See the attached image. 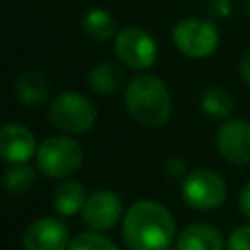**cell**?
<instances>
[{
    "instance_id": "obj_1",
    "label": "cell",
    "mask_w": 250,
    "mask_h": 250,
    "mask_svg": "<svg viewBox=\"0 0 250 250\" xmlns=\"http://www.w3.org/2000/svg\"><path fill=\"white\" fill-rule=\"evenodd\" d=\"M121 238L129 250H170L176 221L162 203L139 199L121 219Z\"/></svg>"
},
{
    "instance_id": "obj_2",
    "label": "cell",
    "mask_w": 250,
    "mask_h": 250,
    "mask_svg": "<svg viewBox=\"0 0 250 250\" xmlns=\"http://www.w3.org/2000/svg\"><path fill=\"white\" fill-rule=\"evenodd\" d=\"M129 115L143 127L158 129L172 115V98L168 86L154 74L141 72L129 78L123 94Z\"/></svg>"
},
{
    "instance_id": "obj_3",
    "label": "cell",
    "mask_w": 250,
    "mask_h": 250,
    "mask_svg": "<svg viewBox=\"0 0 250 250\" xmlns=\"http://www.w3.org/2000/svg\"><path fill=\"white\" fill-rule=\"evenodd\" d=\"M47 117L55 129L66 135H82L88 133L98 119V111L94 104L74 92V90H64L59 92L47 105Z\"/></svg>"
},
{
    "instance_id": "obj_4",
    "label": "cell",
    "mask_w": 250,
    "mask_h": 250,
    "mask_svg": "<svg viewBox=\"0 0 250 250\" xmlns=\"http://www.w3.org/2000/svg\"><path fill=\"white\" fill-rule=\"evenodd\" d=\"M84 160L78 141L66 135H55L45 139L35 152V166L47 178H68L80 170Z\"/></svg>"
},
{
    "instance_id": "obj_5",
    "label": "cell",
    "mask_w": 250,
    "mask_h": 250,
    "mask_svg": "<svg viewBox=\"0 0 250 250\" xmlns=\"http://www.w3.org/2000/svg\"><path fill=\"white\" fill-rule=\"evenodd\" d=\"M182 201L201 213H209L219 209L227 199V184L223 176L209 168H197L188 172V176L182 180Z\"/></svg>"
},
{
    "instance_id": "obj_6",
    "label": "cell",
    "mask_w": 250,
    "mask_h": 250,
    "mask_svg": "<svg viewBox=\"0 0 250 250\" xmlns=\"http://www.w3.org/2000/svg\"><path fill=\"white\" fill-rule=\"evenodd\" d=\"M219 29L211 20L184 18L172 29L174 47L189 59H205L219 47Z\"/></svg>"
},
{
    "instance_id": "obj_7",
    "label": "cell",
    "mask_w": 250,
    "mask_h": 250,
    "mask_svg": "<svg viewBox=\"0 0 250 250\" xmlns=\"http://www.w3.org/2000/svg\"><path fill=\"white\" fill-rule=\"evenodd\" d=\"M115 55L119 62L133 70H146L158 59L156 39L139 25H129L115 35Z\"/></svg>"
},
{
    "instance_id": "obj_8",
    "label": "cell",
    "mask_w": 250,
    "mask_h": 250,
    "mask_svg": "<svg viewBox=\"0 0 250 250\" xmlns=\"http://www.w3.org/2000/svg\"><path fill=\"white\" fill-rule=\"evenodd\" d=\"M80 215L82 223L90 230H109L119 223L123 215V201L111 189H94L92 193H88Z\"/></svg>"
},
{
    "instance_id": "obj_9",
    "label": "cell",
    "mask_w": 250,
    "mask_h": 250,
    "mask_svg": "<svg viewBox=\"0 0 250 250\" xmlns=\"http://www.w3.org/2000/svg\"><path fill=\"white\" fill-rule=\"evenodd\" d=\"M219 154L236 166L250 164V123L244 119H227L215 135Z\"/></svg>"
},
{
    "instance_id": "obj_10",
    "label": "cell",
    "mask_w": 250,
    "mask_h": 250,
    "mask_svg": "<svg viewBox=\"0 0 250 250\" xmlns=\"http://www.w3.org/2000/svg\"><path fill=\"white\" fill-rule=\"evenodd\" d=\"M68 227L57 217H41L33 221L23 236V250H68Z\"/></svg>"
},
{
    "instance_id": "obj_11",
    "label": "cell",
    "mask_w": 250,
    "mask_h": 250,
    "mask_svg": "<svg viewBox=\"0 0 250 250\" xmlns=\"http://www.w3.org/2000/svg\"><path fill=\"white\" fill-rule=\"evenodd\" d=\"M37 152L35 135L23 123H6L0 129V156L8 164H25Z\"/></svg>"
},
{
    "instance_id": "obj_12",
    "label": "cell",
    "mask_w": 250,
    "mask_h": 250,
    "mask_svg": "<svg viewBox=\"0 0 250 250\" xmlns=\"http://www.w3.org/2000/svg\"><path fill=\"white\" fill-rule=\"evenodd\" d=\"M223 234L209 223H191L176 238V250H223Z\"/></svg>"
},
{
    "instance_id": "obj_13",
    "label": "cell",
    "mask_w": 250,
    "mask_h": 250,
    "mask_svg": "<svg viewBox=\"0 0 250 250\" xmlns=\"http://www.w3.org/2000/svg\"><path fill=\"white\" fill-rule=\"evenodd\" d=\"M125 80L123 66L113 61H102L88 72V88L100 96H109L121 88Z\"/></svg>"
},
{
    "instance_id": "obj_14",
    "label": "cell",
    "mask_w": 250,
    "mask_h": 250,
    "mask_svg": "<svg viewBox=\"0 0 250 250\" xmlns=\"http://www.w3.org/2000/svg\"><path fill=\"white\" fill-rule=\"evenodd\" d=\"M88 193L78 180H62L53 191V209L61 217H72L82 211Z\"/></svg>"
},
{
    "instance_id": "obj_15",
    "label": "cell",
    "mask_w": 250,
    "mask_h": 250,
    "mask_svg": "<svg viewBox=\"0 0 250 250\" xmlns=\"http://www.w3.org/2000/svg\"><path fill=\"white\" fill-rule=\"evenodd\" d=\"M16 96L25 105H41L49 98V80L37 70H27L16 80Z\"/></svg>"
},
{
    "instance_id": "obj_16",
    "label": "cell",
    "mask_w": 250,
    "mask_h": 250,
    "mask_svg": "<svg viewBox=\"0 0 250 250\" xmlns=\"http://www.w3.org/2000/svg\"><path fill=\"white\" fill-rule=\"evenodd\" d=\"M82 31L86 33V37H90L92 41L104 43L109 41L117 35V23L113 20V16L104 10V8H92L82 16Z\"/></svg>"
},
{
    "instance_id": "obj_17",
    "label": "cell",
    "mask_w": 250,
    "mask_h": 250,
    "mask_svg": "<svg viewBox=\"0 0 250 250\" xmlns=\"http://www.w3.org/2000/svg\"><path fill=\"white\" fill-rule=\"evenodd\" d=\"M4 189L10 195H23L35 184V170L27 164H12L4 172Z\"/></svg>"
},
{
    "instance_id": "obj_18",
    "label": "cell",
    "mask_w": 250,
    "mask_h": 250,
    "mask_svg": "<svg viewBox=\"0 0 250 250\" xmlns=\"http://www.w3.org/2000/svg\"><path fill=\"white\" fill-rule=\"evenodd\" d=\"M232 107H234V102L225 88L213 86V88L205 90L201 96V109L211 117L225 119L232 113Z\"/></svg>"
},
{
    "instance_id": "obj_19",
    "label": "cell",
    "mask_w": 250,
    "mask_h": 250,
    "mask_svg": "<svg viewBox=\"0 0 250 250\" xmlns=\"http://www.w3.org/2000/svg\"><path fill=\"white\" fill-rule=\"evenodd\" d=\"M68 250H119V246L98 230H86L70 240Z\"/></svg>"
},
{
    "instance_id": "obj_20",
    "label": "cell",
    "mask_w": 250,
    "mask_h": 250,
    "mask_svg": "<svg viewBox=\"0 0 250 250\" xmlns=\"http://www.w3.org/2000/svg\"><path fill=\"white\" fill-rule=\"evenodd\" d=\"M227 250H250V225H240L229 234Z\"/></svg>"
},
{
    "instance_id": "obj_21",
    "label": "cell",
    "mask_w": 250,
    "mask_h": 250,
    "mask_svg": "<svg viewBox=\"0 0 250 250\" xmlns=\"http://www.w3.org/2000/svg\"><path fill=\"white\" fill-rule=\"evenodd\" d=\"M164 172H166L168 178H174V180H178V178L184 180V178L188 176V172H186V162H184L180 156L168 158L166 164H164Z\"/></svg>"
},
{
    "instance_id": "obj_22",
    "label": "cell",
    "mask_w": 250,
    "mask_h": 250,
    "mask_svg": "<svg viewBox=\"0 0 250 250\" xmlns=\"http://www.w3.org/2000/svg\"><path fill=\"white\" fill-rule=\"evenodd\" d=\"M207 12L211 18H229L232 12V0H209Z\"/></svg>"
},
{
    "instance_id": "obj_23",
    "label": "cell",
    "mask_w": 250,
    "mask_h": 250,
    "mask_svg": "<svg viewBox=\"0 0 250 250\" xmlns=\"http://www.w3.org/2000/svg\"><path fill=\"white\" fill-rule=\"evenodd\" d=\"M238 209L242 211L244 217L250 219V182L244 184V188L238 193Z\"/></svg>"
},
{
    "instance_id": "obj_24",
    "label": "cell",
    "mask_w": 250,
    "mask_h": 250,
    "mask_svg": "<svg viewBox=\"0 0 250 250\" xmlns=\"http://www.w3.org/2000/svg\"><path fill=\"white\" fill-rule=\"evenodd\" d=\"M238 70H240V76L242 80L250 86V49L240 57V62H238Z\"/></svg>"
},
{
    "instance_id": "obj_25",
    "label": "cell",
    "mask_w": 250,
    "mask_h": 250,
    "mask_svg": "<svg viewBox=\"0 0 250 250\" xmlns=\"http://www.w3.org/2000/svg\"><path fill=\"white\" fill-rule=\"evenodd\" d=\"M244 12H246V16L250 18V0H246V4H244Z\"/></svg>"
}]
</instances>
